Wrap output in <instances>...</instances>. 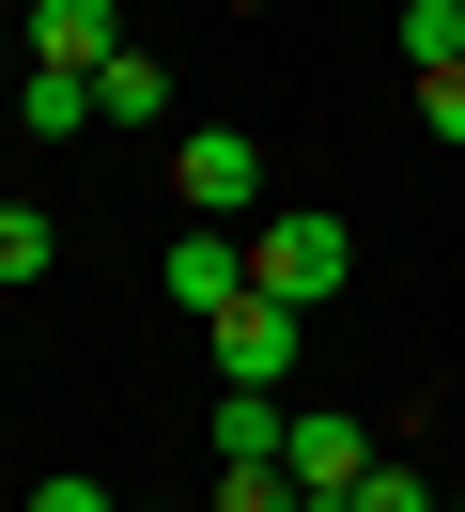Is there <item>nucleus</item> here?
<instances>
[{
    "label": "nucleus",
    "mask_w": 465,
    "mask_h": 512,
    "mask_svg": "<svg viewBox=\"0 0 465 512\" xmlns=\"http://www.w3.org/2000/svg\"><path fill=\"white\" fill-rule=\"evenodd\" d=\"M341 280H357V233H341L326 202H295V218L248 233V295H279V311H326Z\"/></svg>",
    "instance_id": "obj_1"
},
{
    "label": "nucleus",
    "mask_w": 465,
    "mask_h": 512,
    "mask_svg": "<svg viewBox=\"0 0 465 512\" xmlns=\"http://www.w3.org/2000/svg\"><path fill=\"white\" fill-rule=\"evenodd\" d=\"M171 187H186V218H248V202H264V140L248 125H186L171 140Z\"/></svg>",
    "instance_id": "obj_2"
},
{
    "label": "nucleus",
    "mask_w": 465,
    "mask_h": 512,
    "mask_svg": "<svg viewBox=\"0 0 465 512\" xmlns=\"http://www.w3.org/2000/svg\"><path fill=\"white\" fill-rule=\"evenodd\" d=\"M295 326H310V311H279V295H233L202 342H217V373H233V388H279V373H295Z\"/></svg>",
    "instance_id": "obj_3"
},
{
    "label": "nucleus",
    "mask_w": 465,
    "mask_h": 512,
    "mask_svg": "<svg viewBox=\"0 0 465 512\" xmlns=\"http://www.w3.org/2000/svg\"><path fill=\"white\" fill-rule=\"evenodd\" d=\"M279 466H295V497H357V466H372V419H341V404H295Z\"/></svg>",
    "instance_id": "obj_4"
},
{
    "label": "nucleus",
    "mask_w": 465,
    "mask_h": 512,
    "mask_svg": "<svg viewBox=\"0 0 465 512\" xmlns=\"http://www.w3.org/2000/svg\"><path fill=\"white\" fill-rule=\"evenodd\" d=\"M233 295H248V233H217V218H186V233H171V311H186V326H217V311H233Z\"/></svg>",
    "instance_id": "obj_5"
},
{
    "label": "nucleus",
    "mask_w": 465,
    "mask_h": 512,
    "mask_svg": "<svg viewBox=\"0 0 465 512\" xmlns=\"http://www.w3.org/2000/svg\"><path fill=\"white\" fill-rule=\"evenodd\" d=\"M16 32H31V63H109V47H124V16H109V0H31V16H16Z\"/></svg>",
    "instance_id": "obj_6"
},
{
    "label": "nucleus",
    "mask_w": 465,
    "mask_h": 512,
    "mask_svg": "<svg viewBox=\"0 0 465 512\" xmlns=\"http://www.w3.org/2000/svg\"><path fill=\"white\" fill-rule=\"evenodd\" d=\"M279 435H295L279 388H217V466H279Z\"/></svg>",
    "instance_id": "obj_7"
},
{
    "label": "nucleus",
    "mask_w": 465,
    "mask_h": 512,
    "mask_svg": "<svg viewBox=\"0 0 465 512\" xmlns=\"http://www.w3.org/2000/svg\"><path fill=\"white\" fill-rule=\"evenodd\" d=\"M16 125H31V140H78V125H109V109H93L78 63H31V78H16Z\"/></svg>",
    "instance_id": "obj_8"
},
{
    "label": "nucleus",
    "mask_w": 465,
    "mask_h": 512,
    "mask_svg": "<svg viewBox=\"0 0 465 512\" xmlns=\"http://www.w3.org/2000/svg\"><path fill=\"white\" fill-rule=\"evenodd\" d=\"M93 109H109V125H155V109H171V78H155L140 47H109V63H93Z\"/></svg>",
    "instance_id": "obj_9"
},
{
    "label": "nucleus",
    "mask_w": 465,
    "mask_h": 512,
    "mask_svg": "<svg viewBox=\"0 0 465 512\" xmlns=\"http://www.w3.org/2000/svg\"><path fill=\"white\" fill-rule=\"evenodd\" d=\"M403 63H419V78L465 63V0H403Z\"/></svg>",
    "instance_id": "obj_10"
},
{
    "label": "nucleus",
    "mask_w": 465,
    "mask_h": 512,
    "mask_svg": "<svg viewBox=\"0 0 465 512\" xmlns=\"http://www.w3.org/2000/svg\"><path fill=\"white\" fill-rule=\"evenodd\" d=\"M47 264H62V233L31 218V202H0V280H47Z\"/></svg>",
    "instance_id": "obj_11"
},
{
    "label": "nucleus",
    "mask_w": 465,
    "mask_h": 512,
    "mask_svg": "<svg viewBox=\"0 0 465 512\" xmlns=\"http://www.w3.org/2000/svg\"><path fill=\"white\" fill-rule=\"evenodd\" d=\"M357 512H450V497H434L419 466H388V450H372V466H357Z\"/></svg>",
    "instance_id": "obj_12"
},
{
    "label": "nucleus",
    "mask_w": 465,
    "mask_h": 512,
    "mask_svg": "<svg viewBox=\"0 0 465 512\" xmlns=\"http://www.w3.org/2000/svg\"><path fill=\"white\" fill-rule=\"evenodd\" d=\"M419 109H434V140H465V63H434V78H419Z\"/></svg>",
    "instance_id": "obj_13"
},
{
    "label": "nucleus",
    "mask_w": 465,
    "mask_h": 512,
    "mask_svg": "<svg viewBox=\"0 0 465 512\" xmlns=\"http://www.w3.org/2000/svg\"><path fill=\"white\" fill-rule=\"evenodd\" d=\"M0 78H31V32H16V16H0Z\"/></svg>",
    "instance_id": "obj_14"
},
{
    "label": "nucleus",
    "mask_w": 465,
    "mask_h": 512,
    "mask_svg": "<svg viewBox=\"0 0 465 512\" xmlns=\"http://www.w3.org/2000/svg\"><path fill=\"white\" fill-rule=\"evenodd\" d=\"M0 16H31V0H0Z\"/></svg>",
    "instance_id": "obj_15"
}]
</instances>
